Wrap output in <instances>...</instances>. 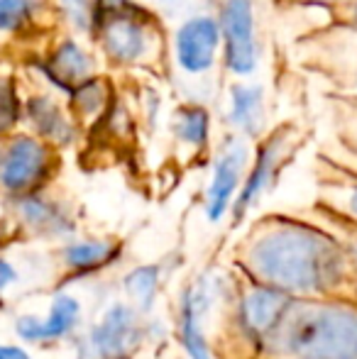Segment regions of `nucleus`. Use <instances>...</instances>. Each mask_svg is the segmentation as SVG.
<instances>
[{
	"instance_id": "nucleus-10",
	"label": "nucleus",
	"mask_w": 357,
	"mask_h": 359,
	"mask_svg": "<svg viewBox=\"0 0 357 359\" xmlns=\"http://www.w3.org/2000/svg\"><path fill=\"white\" fill-rule=\"evenodd\" d=\"M289 306L291 298L276 288H255L243 303V323L250 330V335L264 340L279 325Z\"/></svg>"
},
{
	"instance_id": "nucleus-15",
	"label": "nucleus",
	"mask_w": 357,
	"mask_h": 359,
	"mask_svg": "<svg viewBox=\"0 0 357 359\" xmlns=\"http://www.w3.org/2000/svg\"><path fill=\"white\" fill-rule=\"evenodd\" d=\"M233 123L248 135H257L262 125V90L233 88Z\"/></svg>"
},
{
	"instance_id": "nucleus-18",
	"label": "nucleus",
	"mask_w": 357,
	"mask_h": 359,
	"mask_svg": "<svg viewBox=\"0 0 357 359\" xmlns=\"http://www.w3.org/2000/svg\"><path fill=\"white\" fill-rule=\"evenodd\" d=\"M177 135L189 144H203L206 137H208V115H206V110H181L177 120Z\"/></svg>"
},
{
	"instance_id": "nucleus-3",
	"label": "nucleus",
	"mask_w": 357,
	"mask_h": 359,
	"mask_svg": "<svg viewBox=\"0 0 357 359\" xmlns=\"http://www.w3.org/2000/svg\"><path fill=\"white\" fill-rule=\"evenodd\" d=\"M140 335L137 316L128 306L115 303L90 330L83 350L88 359H125L140 345Z\"/></svg>"
},
{
	"instance_id": "nucleus-9",
	"label": "nucleus",
	"mask_w": 357,
	"mask_h": 359,
	"mask_svg": "<svg viewBox=\"0 0 357 359\" xmlns=\"http://www.w3.org/2000/svg\"><path fill=\"white\" fill-rule=\"evenodd\" d=\"M79 320V303L72 296H59L52 303L47 320H37L34 316H22L15 323V330L20 337L29 342H47V340H62L64 335L72 332V327Z\"/></svg>"
},
{
	"instance_id": "nucleus-23",
	"label": "nucleus",
	"mask_w": 357,
	"mask_h": 359,
	"mask_svg": "<svg viewBox=\"0 0 357 359\" xmlns=\"http://www.w3.org/2000/svg\"><path fill=\"white\" fill-rule=\"evenodd\" d=\"M64 5H67L69 15H72L74 20H76L79 25H86L90 13H88V0H64Z\"/></svg>"
},
{
	"instance_id": "nucleus-21",
	"label": "nucleus",
	"mask_w": 357,
	"mask_h": 359,
	"mask_svg": "<svg viewBox=\"0 0 357 359\" xmlns=\"http://www.w3.org/2000/svg\"><path fill=\"white\" fill-rule=\"evenodd\" d=\"M18 118V103H15V95L8 86L0 81V133L8 130L10 125Z\"/></svg>"
},
{
	"instance_id": "nucleus-2",
	"label": "nucleus",
	"mask_w": 357,
	"mask_h": 359,
	"mask_svg": "<svg viewBox=\"0 0 357 359\" xmlns=\"http://www.w3.org/2000/svg\"><path fill=\"white\" fill-rule=\"evenodd\" d=\"M264 340L289 359H357V313L325 303H294Z\"/></svg>"
},
{
	"instance_id": "nucleus-14",
	"label": "nucleus",
	"mask_w": 357,
	"mask_h": 359,
	"mask_svg": "<svg viewBox=\"0 0 357 359\" xmlns=\"http://www.w3.org/2000/svg\"><path fill=\"white\" fill-rule=\"evenodd\" d=\"M22 213L27 217V222L32 227H37L44 235H64V232L72 230V222L67 220V215L62 213V208L49 201L42 198H29L25 201Z\"/></svg>"
},
{
	"instance_id": "nucleus-13",
	"label": "nucleus",
	"mask_w": 357,
	"mask_h": 359,
	"mask_svg": "<svg viewBox=\"0 0 357 359\" xmlns=\"http://www.w3.org/2000/svg\"><path fill=\"white\" fill-rule=\"evenodd\" d=\"M88 74H90V59L74 42L64 44L52 62V76H57V81L64 88H72V83H83L88 79Z\"/></svg>"
},
{
	"instance_id": "nucleus-16",
	"label": "nucleus",
	"mask_w": 357,
	"mask_h": 359,
	"mask_svg": "<svg viewBox=\"0 0 357 359\" xmlns=\"http://www.w3.org/2000/svg\"><path fill=\"white\" fill-rule=\"evenodd\" d=\"M27 113H29V118L34 120L39 133L57 140V142H69L72 128H69L67 120H64L62 113H59V108L49 98H34L32 103H29Z\"/></svg>"
},
{
	"instance_id": "nucleus-4",
	"label": "nucleus",
	"mask_w": 357,
	"mask_h": 359,
	"mask_svg": "<svg viewBox=\"0 0 357 359\" xmlns=\"http://www.w3.org/2000/svg\"><path fill=\"white\" fill-rule=\"evenodd\" d=\"M252 5L250 0H228L223 8V37H225V62L233 74H252L255 34H252Z\"/></svg>"
},
{
	"instance_id": "nucleus-26",
	"label": "nucleus",
	"mask_w": 357,
	"mask_h": 359,
	"mask_svg": "<svg viewBox=\"0 0 357 359\" xmlns=\"http://www.w3.org/2000/svg\"><path fill=\"white\" fill-rule=\"evenodd\" d=\"M353 15H355V22H357V8H355V13H353Z\"/></svg>"
},
{
	"instance_id": "nucleus-5",
	"label": "nucleus",
	"mask_w": 357,
	"mask_h": 359,
	"mask_svg": "<svg viewBox=\"0 0 357 359\" xmlns=\"http://www.w3.org/2000/svg\"><path fill=\"white\" fill-rule=\"evenodd\" d=\"M218 22L213 18H194L177 32V62L184 72L203 74L213 67L218 49Z\"/></svg>"
},
{
	"instance_id": "nucleus-17",
	"label": "nucleus",
	"mask_w": 357,
	"mask_h": 359,
	"mask_svg": "<svg viewBox=\"0 0 357 359\" xmlns=\"http://www.w3.org/2000/svg\"><path fill=\"white\" fill-rule=\"evenodd\" d=\"M115 255H118V247L108 245V242H76L64 252L67 264L79 271L98 269V266L113 262Z\"/></svg>"
},
{
	"instance_id": "nucleus-12",
	"label": "nucleus",
	"mask_w": 357,
	"mask_h": 359,
	"mask_svg": "<svg viewBox=\"0 0 357 359\" xmlns=\"http://www.w3.org/2000/svg\"><path fill=\"white\" fill-rule=\"evenodd\" d=\"M276 156H279V140H269L267 144L260 149V156H257V164H255L252 174H250L248 184H245L243 194H240L238 203H235V215H243L250 205L257 201V196L262 194V189L267 186L269 176H271V169L276 164Z\"/></svg>"
},
{
	"instance_id": "nucleus-25",
	"label": "nucleus",
	"mask_w": 357,
	"mask_h": 359,
	"mask_svg": "<svg viewBox=\"0 0 357 359\" xmlns=\"http://www.w3.org/2000/svg\"><path fill=\"white\" fill-rule=\"evenodd\" d=\"M0 359H29V357H27V352L20 350V347L0 345Z\"/></svg>"
},
{
	"instance_id": "nucleus-20",
	"label": "nucleus",
	"mask_w": 357,
	"mask_h": 359,
	"mask_svg": "<svg viewBox=\"0 0 357 359\" xmlns=\"http://www.w3.org/2000/svg\"><path fill=\"white\" fill-rule=\"evenodd\" d=\"M34 0H0V32L15 29L32 13Z\"/></svg>"
},
{
	"instance_id": "nucleus-8",
	"label": "nucleus",
	"mask_w": 357,
	"mask_h": 359,
	"mask_svg": "<svg viewBox=\"0 0 357 359\" xmlns=\"http://www.w3.org/2000/svg\"><path fill=\"white\" fill-rule=\"evenodd\" d=\"M245 147L240 142H230L225 151L220 154L218 164L213 171V181L208 189V217L210 220H220L225 213L230 198H233L235 189H238L240 174L245 169Z\"/></svg>"
},
{
	"instance_id": "nucleus-6",
	"label": "nucleus",
	"mask_w": 357,
	"mask_h": 359,
	"mask_svg": "<svg viewBox=\"0 0 357 359\" xmlns=\"http://www.w3.org/2000/svg\"><path fill=\"white\" fill-rule=\"evenodd\" d=\"M44 166H47L44 147L29 137H20L15 140L8 156H5L0 179H3L5 189L25 191L37 184V179L44 174Z\"/></svg>"
},
{
	"instance_id": "nucleus-11",
	"label": "nucleus",
	"mask_w": 357,
	"mask_h": 359,
	"mask_svg": "<svg viewBox=\"0 0 357 359\" xmlns=\"http://www.w3.org/2000/svg\"><path fill=\"white\" fill-rule=\"evenodd\" d=\"M181 340L191 359H210L206 345L203 330H201V293L189 288L181 298Z\"/></svg>"
},
{
	"instance_id": "nucleus-24",
	"label": "nucleus",
	"mask_w": 357,
	"mask_h": 359,
	"mask_svg": "<svg viewBox=\"0 0 357 359\" xmlns=\"http://www.w3.org/2000/svg\"><path fill=\"white\" fill-rule=\"evenodd\" d=\"M15 279H18V276H15V269L5 259H0V291H3L5 286L13 284Z\"/></svg>"
},
{
	"instance_id": "nucleus-1",
	"label": "nucleus",
	"mask_w": 357,
	"mask_h": 359,
	"mask_svg": "<svg viewBox=\"0 0 357 359\" xmlns=\"http://www.w3.org/2000/svg\"><path fill=\"white\" fill-rule=\"evenodd\" d=\"M252 269L276 291H328L343 279L345 257L335 242L301 225L264 232L250 250Z\"/></svg>"
},
{
	"instance_id": "nucleus-22",
	"label": "nucleus",
	"mask_w": 357,
	"mask_h": 359,
	"mask_svg": "<svg viewBox=\"0 0 357 359\" xmlns=\"http://www.w3.org/2000/svg\"><path fill=\"white\" fill-rule=\"evenodd\" d=\"M79 95V105H81L83 110H95V105L100 103V93H98V83H86L81 86V88L76 90Z\"/></svg>"
},
{
	"instance_id": "nucleus-7",
	"label": "nucleus",
	"mask_w": 357,
	"mask_h": 359,
	"mask_svg": "<svg viewBox=\"0 0 357 359\" xmlns=\"http://www.w3.org/2000/svg\"><path fill=\"white\" fill-rule=\"evenodd\" d=\"M103 47L115 62H137L147 49V32L133 15H108L103 22Z\"/></svg>"
},
{
	"instance_id": "nucleus-19",
	"label": "nucleus",
	"mask_w": 357,
	"mask_h": 359,
	"mask_svg": "<svg viewBox=\"0 0 357 359\" xmlns=\"http://www.w3.org/2000/svg\"><path fill=\"white\" fill-rule=\"evenodd\" d=\"M128 291L133 293L140 301L142 308H149L154 301V293H157V266H142V269H135L133 274L125 281Z\"/></svg>"
}]
</instances>
